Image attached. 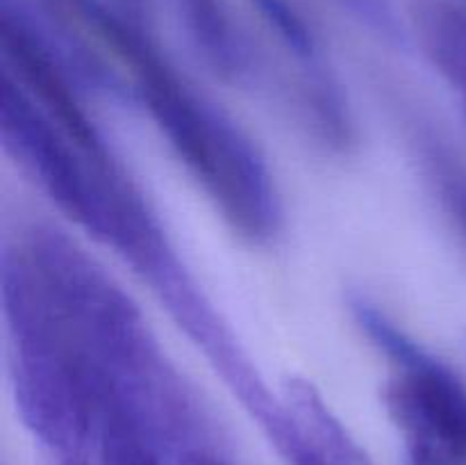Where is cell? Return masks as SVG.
I'll list each match as a JSON object with an SVG mask.
<instances>
[{
	"label": "cell",
	"instance_id": "cell-1",
	"mask_svg": "<svg viewBox=\"0 0 466 465\" xmlns=\"http://www.w3.org/2000/svg\"><path fill=\"white\" fill-rule=\"evenodd\" d=\"M50 3L68 26L135 82L157 126L187 167L212 191L226 217L241 231H259L262 203L244 155L214 128L212 119L200 109L162 55L98 0Z\"/></svg>",
	"mask_w": 466,
	"mask_h": 465
},
{
	"label": "cell",
	"instance_id": "cell-2",
	"mask_svg": "<svg viewBox=\"0 0 466 465\" xmlns=\"http://www.w3.org/2000/svg\"><path fill=\"white\" fill-rule=\"evenodd\" d=\"M0 48L5 64L12 68L35 103H39L41 114L57 128L59 135L66 137L96 167H105L103 146L76 94L48 50L32 35L30 26L7 3L0 12Z\"/></svg>",
	"mask_w": 466,
	"mask_h": 465
},
{
	"label": "cell",
	"instance_id": "cell-3",
	"mask_svg": "<svg viewBox=\"0 0 466 465\" xmlns=\"http://www.w3.org/2000/svg\"><path fill=\"white\" fill-rule=\"evenodd\" d=\"M391 415L412 451L466 460V386L440 367L403 374L390 390Z\"/></svg>",
	"mask_w": 466,
	"mask_h": 465
},
{
	"label": "cell",
	"instance_id": "cell-4",
	"mask_svg": "<svg viewBox=\"0 0 466 465\" xmlns=\"http://www.w3.org/2000/svg\"><path fill=\"white\" fill-rule=\"evenodd\" d=\"M3 126L9 140H18V149L27 155L53 199L77 222L96 223L85 176L68 150V140H62L64 135L59 137L53 123L35 112L30 100L9 80L3 85Z\"/></svg>",
	"mask_w": 466,
	"mask_h": 465
},
{
	"label": "cell",
	"instance_id": "cell-5",
	"mask_svg": "<svg viewBox=\"0 0 466 465\" xmlns=\"http://www.w3.org/2000/svg\"><path fill=\"white\" fill-rule=\"evenodd\" d=\"M414 26L432 62L466 91V5L417 0Z\"/></svg>",
	"mask_w": 466,
	"mask_h": 465
},
{
	"label": "cell",
	"instance_id": "cell-6",
	"mask_svg": "<svg viewBox=\"0 0 466 465\" xmlns=\"http://www.w3.org/2000/svg\"><path fill=\"white\" fill-rule=\"evenodd\" d=\"M100 465H159L135 424L116 408H105L100 427Z\"/></svg>",
	"mask_w": 466,
	"mask_h": 465
},
{
	"label": "cell",
	"instance_id": "cell-7",
	"mask_svg": "<svg viewBox=\"0 0 466 465\" xmlns=\"http://www.w3.org/2000/svg\"><path fill=\"white\" fill-rule=\"evenodd\" d=\"M187 21L205 53L217 64H230L232 32L218 0H180Z\"/></svg>",
	"mask_w": 466,
	"mask_h": 465
},
{
	"label": "cell",
	"instance_id": "cell-8",
	"mask_svg": "<svg viewBox=\"0 0 466 465\" xmlns=\"http://www.w3.org/2000/svg\"><path fill=\"white\" fill-rule=\"evenodd\" d=\"M259 9L264 12V16L271 18L291 41L296 44H303L305 41V30L300 26V21L296 18L294 9L285 3V0H253Z\"/></svg>",
	"mask_w": 466,
	"mask_h": 465
},
{
	"label": "cell",
	"instance_id": "cell-9",
	"mask_svg": "<svg viewBox=\"0 0 466 465\" xmlns=\"http://www.w3.org/2000/svg\"><path fill=\"white\" fill-rule=\"evenodd\" d=\"M294 465H358L349 454H326L323 450H312V447H299L294 451Z\"/></svg>",
	"mask_w": 466,
	"mask_h": 465
},
{
	"label": "cell",
	"instance_id": "cell-10",
	"mask_svg": "<svg viewBox=\"0 0 466 465\" xmlns=\"http://www.w3.org/2000/svg\"><path fill=\"white\" fill-rule=\"evenodd\" d=\"M412 459H414V465H466V460L441 459V456L421 454V451H412Z\"/></svg>",
	"mask_w": 466,
	"mask_h": 465
},
{
	"label": "cell",
	"instance_id": "cell-11",
	"mask_svg": "<svg viewBox=\"0 0 466 465\" xmlns=\"http://www.w3.org/2000/svg\"><path fill=\"white\" fill-rule=\"evenodd\" d=\"M121 3H126L127 7H132V9H141L144 7L146 0H121Z\"/></svg>",
	"mask_w": 466,
	"mask_h": 465
}]
</instances>
